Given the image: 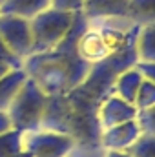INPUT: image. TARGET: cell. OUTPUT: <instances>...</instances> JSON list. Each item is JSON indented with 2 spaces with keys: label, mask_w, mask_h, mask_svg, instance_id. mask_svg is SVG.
I'll list each match as a JSON object with an SVG mask.
<instances>
[{
  "label": "cell",
  "mask_w": 155,
  "mask_h": 157,
  "mask_svg": "<svg viewBox=\"0 0 155 157\" xmlns=\"http://www.w3.org/2000/svg\"><path fill=\"white\" fill-rule=\"evenodd\" d=\"M86 26L84 15L77 13L70 33L57 48L33 53L24 60V71L47 97L68 93L88 77L91 64L84 62L77 53V40Z\"/></svg>",
  "instance_id": "obj_1"
},
{
  "label": "cell",
  "mask_w": 155,
  "mask_h": 157,
  "mask_svg": "<svg viewBox=\"0 0 155 157\" xmlns=\"http://www.w3.org/2000/svg\"><path fill=\"white\" fill-rule=\"evenodd\" d=\"M47 95L28 77L17 97L13 99L11 106L7 108V115L11 121L13 130L20 133L35 132L42 126V117L47 106Z\"/></svg>",
  "instance_id": "obj_2"
},
{
  "label": "cell",
  "mask_w": 155,
  "mask_h": 157,
  "mask_svg": "<svg viewBox=\"0 0 155 157\" xmlns=\"http://www.w3.org/2000/svg\"><path fill=\"white\" fill-rule=\"evenodd\" d=\"M77 13L60 11L47 7L29 20L31 37H33V53H42L57 48L62 39L70 33ZM31 53V55H33Z\"/></svg>",
  "instance_id": "obj_3"
},
{
  "label": "cell",
  "mask_w": 155,
  "mask_h": 157,
  "mask_svg": "<svg viewBox=\"0 0 155 157\" xmlns=\"http://www.w3.org/2000/svg\"><path fill=\"white\" fill-rule=\"evenodd\" d=\"M75 139L51 130H35L22 133V152L29 157H68Z\"/></svg>",
  "instance_id": "obj_4"
},
{
  "label": "cell",
  "mask_w": 155,
  "mask_h": 157,
  "mask_svg": "<svg viewBox=\"0 0 155 157\" xmlns=\"http://www.w3.org/2000/svg\"><path fill=\"white\" fill-rule=\"evenodd\" d=\"M0 39L22 60H26L33 53L31 26L29 20L26 18L13 15H0Z\"/></svg>",
  "instance_id": "obj_5"
},
{
  "label": "cell",
  "mask_w": 155,
  "mask_h": 157,
  "mask_svg": "<svg viewBox=\"0 0 155 157\" xmlns=\"http://www.w3.org/2000/svg\"><path fill=\"white\" fill-rule=\"evenodd\" d=\"M137 117V108L130 102H126L124 99H120L113 91L100 102L99 112H97V121H99V128L100 132L113 128L117 124H122L126 121Z\"/></svg>",
  "instance_id": "obj_6"
},
{
  "label": "cell",
  "mask_w": 155,
  "mask_h": 157,
  "mask_svg": "<svg viewBox=\"0 0 155 157\" xmlns=\"http://www.w3.org/2000/svg\"><path fill=\"white\" fill-rule=\"evenodd\" d=\"M141 135H142V132H141V126H139L137 119H131V121H126L122 124H117L113 128H108V130L100 132L99 144L104 150H120V152H124Z\"/></svg>",
  "instance_id": "obj_7"
},
{
  "label": "cell",
  "mask_w": 155,
  "mask_h": 157,
  "mask_svg": "<svg viewBox=\"0 0 155 157\" xmlns=\"http://www.w3.org/2000/svg\"><path fill=\"white\" fill-rule=\"evenodd\" d=\"M80 13L86 20L128 18V0H84Z\"/></svg>",
  "instance_id": "obj_8"
},
{
  "label": "cell",
  "mask_w": 155,
  "mask_h": 157,
  "mask_svg": "<svg viewBox=\"0 0 155 157\" xmlns=\"http://www.w3.org/2000/svg\"><path fill=\"white\" fill-rule=\"evenodd\" d=\"M47 7H51V0H4L0 6V15H13L31 20Z\"/></svg>",
  "instance_id": "obj_9"
},
{
  "label": "cell",
  "mask_w": 155,
  "mask_h": 157,
  "mask_svg": "<svg viewBox=\"0 0 155 157\" xmlns=\"http://www.w3.org/2000/svg\"><path fill=\"white\" fill-rule=\"evenodd\" d=\"M142 80H144L142 73L135 66H131V68H128V70H124L122 73L117 75L115 84H113V93L119 95L120 99H124L126 102L133 104Z\"/></svg>",
  "instance_id": "obj_10"
},
{
  "label": "cell",
  "mask_w": 155,
  "mask_h": 157,
  "mask_svg": "<svg viewBox=\"0 0 155 157\" xmlns=\"http://www.w3.org/2000/svg\"><path fill=\"white\" fill-rule=\"evenodd\" d=\"M26 80H28V73L24 71V68L9 70L0 78V112H7V108L11 106L13 99L17 97V93L20 91Z\"/></svg>",
  "instance_id": "obj_11"
},
{
  "label": "cell",
  "mask_w": 155,
  "mask_h": 157,
  "mask_svg": "<svg viewBox=\"0 0 155 157\" xmlns=\"http://www.w3.org/2000/svg\"><path fill=\"white\" fill-rule=\"evenodd\" d=\"M135 49H137V60L155 62V24L139 26Z\"/></svg>",
  "instance_id": "obj_12"
},
{
  "label": "cell",
  "mask_w": 155,
  "mask_h": 157,
  "mask_svg": "<svg viewBox=\"0 0 155 157\" xmlns=\"http://www.w3.org/2000/svg\"><path fill=\"white\" fill-rule=\"evenodd\" d=\"M128 20L137 26L155 24V0H128Z\"/></svg>",
  "instance_id": "obj_13"
},
{
  "label": "cell",
  "mask_w": 155,
  "mask_h": 157,
  "mask_svg": "<svg viewBox=\"0 0 155 157\" xmlns=\"http://www.w3.org/2000/svg\"><path fill=\"white\" fill-rule=\"evenodd\" d=\"M22 152V133L9 130L0 135V157H9Z\"/></svg>",
  "instance_id": "obj_14"
},
{
  "label": "cell",
  "mask_w": 155,
  "mask_h": 157,
  "mask_svg": "<svg viewBox=\"0 0 155 157\" xmlns=\"http://www.w3.org/2000/svg\"><path fill=\"white\" fill-rule=\"evenodd\" d=\"M153 104H155V84L152 80L144 78L141 88H139V91H137L133 106L137 108V112H142L146 108H152Z\"/></svg>",
  "instance_id": "obj_15"
},
{
  "label": "cell",
  "mask_w": 155,
  "mask_h": 157,
  "mask_svg": "<svg viewBox=\"0 0 155 157\" xmlns=\"http://www.w3.org/2000/svg\"><path fill=\"white\" fill-rule=\"evenodd\" d=\"M126 152L131 157H155V135L142 133Z\"/></svg>",
  "instance_id": "obj_16"
},
{
  "label": "cell",
  "mask_w": 155,
  "mask_h": 157,
  "mask_svg": "<svg viewBox=\"0 0 155 157\" xmlns=\"http://www.w3.org/2000/svg\"><path fill=\"white\" fill-rule=\"evenodd\" d=\"M137 122L141 126V132L146 135H155V104L152 108H146L142 112H137Z\"/></svg>",
  "instance_id": "obj_17"
},
{
  "label": "cell",
  "mask_w": 155,
  "mask_h": 157,
  "mask_svg": "<svg viewBox=\"0 0 155 157\" xmlns=\"http://www.w3.org/2000/svg\"><path fill=\"white\" fill-rule=\"evenodd\" d=\"M0 62H4V64H7L11 70H18V68H22L24 66V60L22 59H18L7 46H6V42L0 39Z\"/></svg>",
  "instance_id": "obj_18"
},
{
  "label": "cell",
  "mask_w": 155,
  "mask_h": 157,
  "mask_svg": "<svg viewBox=\"0 0 155 157\" xmlns=\"http://www.w3.org/2000/svg\"><path fill=\"white\" fill-rule=\"evenodd\" d=\"M84 6V0H51V7L70 13H80Z\"/></svg>",
  "instance_id": "obj_19"
},
{
  "label": "cell",
  "mask_w": 155,
  "mask_h": 157,
  "mask_svg": "<svg viewBox=\"0 0 155 157\" xmlns=\"http://www.w3.org/2000/svg\"><path fill=\"white\" fill-rule=\"evenodd\" d=\"M135 68L142 73V77L144 78L152 80V82L155 84V62H141V60H137Z\"/></svg>",
  "instance_id": "obj_20"
},
{
  "label": "cell",
  "mask_w": 155,
  "mask_h": 157,
  "mask_svg": "<svg viewBox=\"0 0 155 157\" xmlns=\"http://www.w3.org/2000/svg\"><path fill=\"white\" fill-rule=\"evenodd\" d=\"M9 130H13V126H11V121H9L7 112H0V135L6 133V132H9Z\"/></svg>",
  "instance_id": "obj_21"
},
{
  "label": "cell",
  "mask_w": 155,
  "mask_h": 157,
  "mask_svg": "<svg viewBox=\"0 0 155 157\" xmlns=\"http://www.w3.org/2000/svg\"><path fill=\"white\" fill-rule=\"evenodd\" d=\"M102 157H131L126 150L120 152V150H104L102 152Z\"/></svg>",
  "instance_id": "obj_22"
},
{
  "label": "cell",
  "mask_w": 155,
  "mask_h": 157,
  "mask_svg": "<svg viewBox=\"0 0 155 157\" xmlns=\"http://www.w3.org/2000/svg\"><path fill=\"white\" fill-rule=\"evenodd\" d=\"M9 70H11V68H9L7 64H4V62H0V78L4 77V75H6V73L9 71Z\"/></svg>",
  "instance_id": "obj_23"
},
{
  "label": "cell",
  "mask_w": 155,
  "mask_h": 157,
  "mask_svg": "<svg viewBox=\"0 0 155 157\" xmlns=\"http://www.w3.org/2000/svg\"><path fill=\"white\" fill-rule=\"evenodd\" d=\"M9 157H29L26 152H18V154H15V155H9Z\"/></svg>",
  "instance_id": "obj_24"
},
{
  "label": "cell",
  "mask_w": 155,
  "mask_h": 157,
  "mask_svg": "<svg viewBox=\"0 0 155 157\" xmlns=\"http://www.w3.org/2000/svg\"><path fill=\"white\" fill-rule=\"evenodd\" d=\"M2 2H4V0H0V6H2Z\"/></svg>",
  "instance_id": "obj_25"
}]
</instances>
